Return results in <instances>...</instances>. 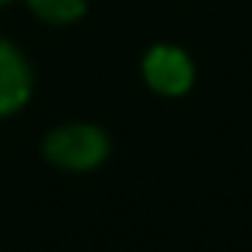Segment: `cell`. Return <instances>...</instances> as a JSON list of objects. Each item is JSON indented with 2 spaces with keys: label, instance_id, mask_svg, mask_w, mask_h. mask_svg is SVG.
Returning <instances> with one entry per match:
<instances>
[{
  "label": "cell",
  "instance_id": "6da1fadb",
  "mask_svg": "<svg viewBox=\"0 0 252 252\" xmlns=\"http://www.w3.org/2000/svg\"><path fill=\"white\" fill-rule=\"evenodd\" d=\"M42 154L61 169L86 172V169H96L109 157V137H105L102 128L86 125V122L61 125L45 137Z\"/></svg>",
  "mask_w": 252,
  "mask_h": 252
},
{
  "label": "cell",
  "instance_id": "7a4b0ae2",
  "mask_svg": "<svg viewBox=\"0 0 252 252\" xmlns=\"http://www.w3.org/2000/svg\"><path fill=\"white\" fill-rule=\"evenodd\" d=\"M144 80L160 96H182L195 80L191 58L176 45H154L144 58Z\"/></svg>",
  "mask_w": 252,
  "mask_h": 252
},
{
  "label": "cell",
  "instance_id": "3957f363",
  "mask_svg": "<svg viewBox=\"0 0 252 252\" xmlns=\"http://www.w3.org/2000/svg\"><path fill=\"white\" fill-rule=\"evenodd\" d=\"M32 93V74L19 48L0 38V115L23 109Z\"/></svg>",
  "mask_w": 252,
  "mask_h": 252
},
{
  "label": "cell",
  "instance_id": "277c9868",
  "mask_svg": "<svg viewBox=\"0 0 252 252\" xmlns=\"http://www.w3.org/2000/svg\"><path fill=\"white\" fill-rule=\"evenodd\" d=\"M29 6L45 23H58V26L74 23L86 13V0H29Z\"/></svg>",
  "mask_w": 252,
  "mask_h": 252
},
{
  "label": "cell",
  "instance_id": "5b68a950",
  "mask_svg": "<svg viewBox=\"0 0 252 252\" xmlns=\"http://www.w3.org/2000/svg\"><path fill=\"white\" fill-rule=\"evenodd\" d=\"M3 3H10V0H0V6H3Z\"/></svg>",
  "mask_w": 252,
  "mask_h": 252
}]
</instances>
